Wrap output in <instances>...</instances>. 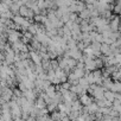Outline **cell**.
<instances>
[{
	"label": "cell",
	"mask_w": 121,
	"mask_h": 121,
	"mask_svg": "<svg viewBox=\"0 0 121 121\" xmlns=\"http://www.w3.org/2000/svg\"><path fill=\"white\" fill-rule=\"evenodd\" d=\"M25 121H37V119H36V117H32V116H29Z\"/></svg>",
	"instance_id": "cell-3"
},
{
	"label": "cell",
	"mask_w": 121,
	"mask_h": 121,
	"mask_svg": "<svg viewBox=\"0 0 121 121\" xmlns=\"http://www.w3.org/2000/svg\"><path fill=\"white\" fill-rule=\"evenodd\" d=\"M13 23L18 26V27H23V29H26V27H30V22L22 17V16H13Z\"/></svg>",
	"instance_id": "cell-1"
},
{
	"label": "cell",
	"mask_w": 121,
	"mask_h": 121,
	"mask_svg": "<svg viewBox=\"0 0 121 121\" xmlns=\"http://www.w3.org/2000/svg\"><path fill=\"white\" fill-rule=\"evenodd\" d=\"M30 56H31V58H32V60L37 64V65H39L40 63H42V58H40V56L37 53V52H35V51H31L30 52Z\"/></svg>",
	"instance_id": "cell-2"
}]
</instances>
